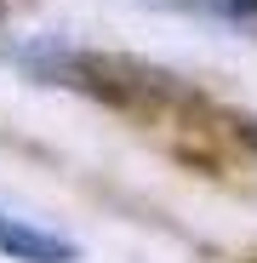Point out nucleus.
<instances>
[{"instance_id": "nucleus-1", "label": "nucleus", "mask_w": 257, "mask_h": 263, "mask_svg": "<svg viewBox=\"0 0 257 263\" xmlns=\"http://www.w3.org/2000/svg\"><path fill=\"white\" fill-rule=\"evenodd\" d=\"M0 257H12V263H80V246L46 223L0 212Z\"/></svg>"}, {"instance_id": "nucleus-2", "label": "nucleus", "mask_w": 257, "mask_h": 263, "mask_svg": "<svg viewBox=\"0 0 257 263\" xmlns=\"http://www.w3.org/2000/svg\"><path fill=\"white\" fill-rule=\"evenodd\" d=\"M240 6H246V12H257V0H240Z\"/></svg>"}]
</instances>
